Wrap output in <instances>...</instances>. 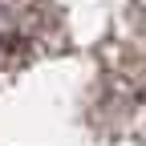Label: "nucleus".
<instances>
[{"mask_svg":"<svg viewBox=\"0 0 146 146\" xmlns=\"http://www.w3.org/2000/svg\"><path fill=\"white\" fill-rule=\"evenodd\" d=\"M25 45H29V29H25V21L16 16L12 4L0 0V65L16 61V57L25 53Z\"/></svg>","mask_w":146,"mask_h":146,"instance_id":"obj_1","label":"nucleus"}]
</instances>
